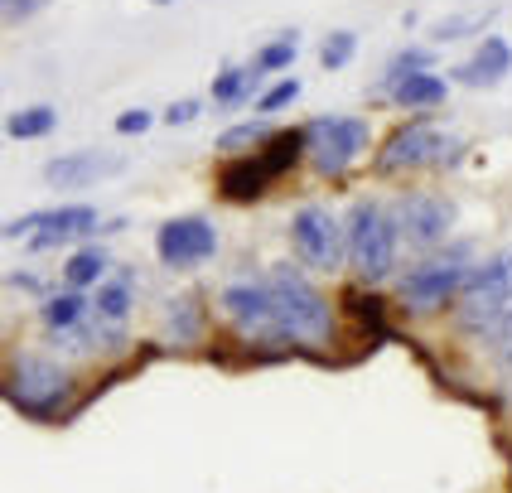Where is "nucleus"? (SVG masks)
I'll use <instances>...</instances> for the list:
<instances>
[{"instance_id": "1", "label": "nucleus", "mask_w": 512, "mask_h": 493, "mask_svg": "<svg viewBox=\"0 0 512 493\" xmlns=\"http://www.w3.org/2000/svg\"><path fill=\"white\" fill-rule=\"evenodd\" d=\"M271 295V319H276V339H305L324 344L334 334V310L319 290L295 271V266H271V276L261 281Z\"/></svg>"}, {"instance_id": "2", "label": "nucleus", "mask_w": 512, "mask_h": 493, "mask_svg": "<svg viewBox=\"0 0 512 493\" xmlns=\"http://www.w3.org/2000/svg\"><path fill=\"white\" fill-rule=\"evenodd\" d=\"M397 218L392 208H382L377 199H358L348 208V223H343V252L353 261L358 276L368 281H382L392 266H397Z\"/></svg>"}, {"instance_id": "3", "label": "nucleus", "mask_w": 512, "mask_h": 493, "mask_svg": "<svg viewBox=\"0 0 512 493\" xmlns=\"http://www.w3.org/2000/svg\"><path fill=\"white\" fill-rule=\"evenodd\" d=\"M5 397L20 406L25 416H58L68 397H73V373L54 363V358H39V353H20L10 368H5Z\"/></svg>"}, {"instance_id": "4", "label": "nucleus", "mask_w": 512, "mask_h": 493, "mask_svg": "<svg viewBox=\"0 0 512 493\" xmlns=\"http://www.w3.org/2000/svg\"><path fill=\"white\" fill-rule=\"evenodd\" d=\"M459 329L469 334H493L498 319L512 310V252L488 257L484 266H474L459 286Z\"/></svg>"}, {"instance_id": "5", "label": "nucleus", "mask_w": 512, "mask_h": 493, "mask_svg": "<svg viewBox=\"0 0 512 493\" xmlns=\"http://www.w3.org/2000/svg\"><path fill=\"white\" fill-rule=\"evenodd\" d=\"M469 271H474V266H469V247H450V252H440V257L416 261L397 281L401 305H406V310H440V305H450L459 295Z\"/></svg>"}, {"instance_id": "6", "label": "nucleus", "mask_w": 512, "mask_h": 493, "mask_svg": "<svg viewBox=\"0 0 512 493\" xmlns=\"http://www.w3.org/2000/svg\"><path fill=\"white\" fill-rule=\"evenodd\" d=\"M464 145L455 136H445L440 126L430 121H411L387 136V145L377 150V170L382 174H401V170H440V165H455Z\"/></svg>"}, {"instance_id": "7", "label": "nucleus", "mask_w": 512, "mask_h": 493, "mask_svg": "<svg viewBox=\"0 0 512 493\" xmlns=\"http://www.w3.org/2000/svg\"><path fill=\"white\" fill-rule=\"evenodd\" d=\"M368 150V121L363 116H314L305 126V155L319 174H343Z\"/></svg>"}, {"instance_id": "8", "label": "nucleus", "mask_w": 512, "mask_h": 493, "mask_svg": "<svg viewBox=\"0 0 512 493\" xmlns=\"http://www.w3.org/2000/svg\"><path fill=\"white\" fill-rule=\"evenodd\" d=\"M290 247L295 257L314 266V271H339L343 261V223L324 208V203H305L290 218Z\"/></svg>"}, {"instance_id": "9", "label": "nucleus", "mask_w": 512, "mask_h": 493, "mask_svg": "<svg viewBox=\"0 0 512 493\" xmlns=\"http://www.w3.org/2000/svg\"><path fill=\"white\" fill-rule=\"evenodd\" d=\"M392 218H397V232L406 242L440 247L450 237V228H455V203L445 199V194H406Z\"/></svg>"}, {"instance_id": "10", "label": "nucleus", "mask_w": 512, "mask_h": 493, "mask_svg": "<svg viewBox=\"0 0 512 493\" xmlns=\"http://www.w3.org/2000/svg\"><path fill=\"white\" fill-rule=\"evenodd\" d=\"M155 252H160L165 266L189 271V266H199V261L218 252V228L208 218H170L165 228L155 232Z\"/></svg>"}, {"instance_id": "11", "label": "nucleus", "mask_w": 512, "mask_h": 493, "mask_svg": "<svg viewBox=\"0 0 512 493\" xmlns=\"http://www.w3.org/2000/svg\"><path fill=\"white\" fill-rule=\"evenodd\" d=\"M97 208L92 203H63V208H39L34 213V232H29V247L34 252H54V247H68L78 237H92L97 232Z\"/></svg>"}, {"instance_id": "12", "label": "nucleus", "mask_w": 512, "mask_h": 493, "mask_svg": "<svg viewBox=\"0 0 512 493\" xmlns=\"http://www.w3.org/2000/svg\"><path fill=\"white\" fill-rule=\"evenodd\" d=\"M121 170H126V160L112 155V150H68V155H58V160L44 165V179L54 189H87V184H97V179Z\"/></svg>"}, {"instance_id": "13", "label": "nucleus", "mask_w": 512, "mask_h": 493, "mask_svg": "<svg viewBox=\"0 0 512 493\" xmlns=\"http://www.w3.org/2000/svg\"><path fill=\"white\" fill-rule=\"evenodd\" d=\"M223 315H228L242 334H276L271 295H266L261 281H232V286H223Z\"/></svg>"}, {"instance_id": "14", "label": "nucleus", "mask_w": 512, "mask_h": 493, "mask_svg": "<svg viewBox=\"0 0 512 493\" xmlns=\"http://www.w3.org/2000/svg\"><path fill=\"white\" fill-rule=\"evenodd\" d=\"M508 73H512V44L503 39V34H488L484 44H479V49L455 68V83H464V87H498Z\"/></svg>"}, {"instance_id": "15", "label": "nucleus", "mask_w": 512, "mask_h": 493, "mask_svg": "<svg viewBox=\"0 0 512 493\" xmlns=\"http://www.w3.org/2000/svg\"><path fill=\"white\" fill-rule=\"evenodd\" d=\"M266 189H271V179L256 165V155H232L228 165H223V174H218V194L228 203H252Z\"/></svg>"}, {"instance_id": "16", "label": "nucleus", "mask_w": 512, "mask_h": 493, "mask_svg": "<svg viewBox=\"0 0 512 493\" xmlns=\"http://www.w3.org/2000/svg\"><path fill=\"white\" fill-rule=\"evenodd\" d=\"M87 305H92V324H97V329L121 334V324H126L131 305H136V295H131V276H121V281H102L97 295H92Z\"/></svg>"}, {"instance_id": "17", "label": "nucleus", "mask_w": 512, "mask_h": 493, "mask_svg": "<svg viewBox=\"0 0 512 493\" xmlns=\"http://www.w3.org/2000/svg\"><path fill=\"white\" fill-rule=\"evenodd\" d=\"M87 315H92V305H87L83 290H58V295H49L44 305H39V319H44V329L49 334H68V329H78V324H87Z\"/></svg>"}, {"instance_id": "18", "label": "nucleus", "mask_w": 512, "mask_h": 493, "mask_svg": "<svg viewBox=\"0 0 512 493\" xmlns=\"http://www.w3.org/2000/svg\"><path fill=\"white\" fill-rule=\"evenodd\" d=\"M300 155H305V131H271V141L256 150V165L266 170V179H281Z\"/></svg>"}, {"instance_id": "19", "label": "nucleus", "mask_w": 512, "mask_h": 493, "mask_svg": "<svg viewBox=\"0 0 512 493\" xmlns=\"http://www.w3.org/2000/svg\"><path fill=\"white\" fill-rule=\"evenodd\" d=\"M445 78L440 73H416V78H406V83H397L387 97L397 102V107H411V112H421V107H440L445 102Z\"/></svg>"}, {"instance_id": "20", "label": "nucleus", "mask_w": 512, "mask_h": 493, "mask_svg": "<svg viewBox=\"0 0 512 493\" xmlns=\"http://www.w3.org/2000/svg\"><path fill=\"white\" fill-rule=\"evenodd\" d=\"M102 276H107V252H102V247H83V252H73L68 266H63V286L68 290L102 286Z\"/></svg>"}, {"instance_id": "21", "label": "nucleus", "mask_w": 512, "mask_h": 493, "mask_svg": "<svg viewBox=\"0 0 512 493\" xmlns=\"http://www.w3.org/2000/svg\"><path fill=\"white\" fill-rule=\"evenodd\" d=\"M295 54H300V39H295V29H285L281 39H271V44H261L252 58V73L261 78V73H285L290 63H295Z\"/></svg>"}, {"instance_id": "22", "label": "nucleus", "mask_w": 512, "mask_h": 493, "mask_svg": "<svg viewBox=\"0 0 512 493\" xmlns=\"http://www.w3.org/2000/svg\"><path fill=\"white\" fill-rule=\"evenodd\" d=\"M58 126V112L54 107H25V112H10V121H5V131L15 136V141H39V136H49Z\"/></svg>"}, {"instance_id": "23", "label": "nucleus", "mask_w": 512, "mask_h": 493, "mask_svg": "<svg viewBox=\"0 0 512 493\" xmlns=\"http://www.w3.org/2000/svg\"><path fill=\"white\" fill-rule=\"evenodd\" d=\"M252 92H256L252 68H223V73L213 78V102H218V107H242Z\"/></svg>"}, {"instance_id": "24", "label": "nucleus", "mask_w": 512, "mask_h": 493, "mask_svg": "<svg viewBox=\"0 0 512 493\" xmlns=\"http://www.w3.org/2000/svg\"><path fill=\"white\" fill-rule=\"evenodd\" d=\"M416 73H430V49H401V54L392 58V63H387V73H382L377 92H392L397 83L416 78Z\"/></svg>"}, {"instance_id": "25", "label": "nucleus", "mask_w": 512, "mask_h": 493, "mask_svg": "<svg viewBox=\"0 0 512 493\" xmlns=\"http://www.w3.org/2000/svg\"><path fill=\"white\" fill-rule=\"evenodd\" d=\"M498 15V5H484V10H469V15H450V20H440L435 25V39L440 44H450V39H464V34H474V29H484L488 20Z\"/></svg>"}, {"instance_id": "26", "label": "nucleus", "mask_w": 512, "mask_h": 493, "mask_svg": "<svg viewBox=\"0 0 512 493\" xmlns=\"http://www.w3.org/2000/svg\"><path fill=\"white\" fill-rule=\"evenodd\" d=\"M170 329H174V339H179V344H189V339L203 329V310H199V300H194V295H179V300L170 305Z\"/></svg>"}, {"instance_id": "27", "label": "nucleus", "mask_w": 512, "mask_h": 493, "mask_svg": "<svg viewBox=\"0 0 512 493\" xmlns=\"http://www.w3.org/2000/svg\"><path fill=\"white\" fill-rule=\"evenodd\" d=\"M271 141V121H242V126H228L218 136V150H247V145H266Z\"/></svg>"}, {"instance_id": "28", "label": "nucleus", "mask_w": 512, "mask_h": 493, "mask_svg": "<svg viewBox=\"0 0 512 493\" xmlns=\"http://www.w3.org/2000/svg\"><path fill=\"white\" fill-rule=\"evenodd\" d=\"M353 54H358V34H353V29H334V34L324 39V49H319V63H324V68H343Z\"/></svg>"}, {"instance_id": "29", "label": "nucleus", "mask_w": 512, "mask_h": 493, "mask_svg": "<svg viewBox=\"0 0 512 493\" xmlns=\"http://www.w3.org/2000/svg\"><path fill=\"white\" fill-rule=\"evenodd\" d=\"M295 97H300V83H295V78H281L276 87H266V92L256 97V112L271 116V112H281V107H290Z\"/></svg>"}, {"instance_id": "30", "label": "nucleus", "mask_w": 512, "mask_h": 493, "mask_svg": "<svg viewBox=\"0 0 512 493\" xmlns=\"http://www.w3.org/2000/svg\"><path fill=\"white\" fill-rule=\"evenodd\" d=\"M488 344H493V358H498L503 368H512V310L498 319V329L488 334Z\"/></svg>"}, {"instance_id": "31", "label": "nucleus", "mask_w": 512, "mask_h": 493, "mask_svg": "<svg viewBox=\"0 0 512 493\" xmlns=\"http://www.w3.org/2000/svg\"><path fill=\"white\" fill-rule=\"evenodd\" d=\"M49 0H0V20H10V25H20L29 15H39Z\"/></svg>"}, {"instance_id": "32", "label": "nucleus", "mask_w": 512, "mask_h": 493, "mask_svg": "<svg viewBox=\"0 0 512 493\" xmlns=\"http://www.w3.org/2000/svg\"><path fill=\"white\" fill-rule=\"evenodd\" d=\"M150 121H155V112H145V107H131V112L116 116V131H121V136H141V131H150Z\"/></svg>"}, {"instance_id": "33", "label": "nucleus", "mask_w": 512, "mask_h": 493, "mask_svg": "<svg viewBox=\"0 0 512 493\" xmlns=\"http://www.w3.org/2000/svg\"><path fill=\"white\" fill-rule=\"evenodd\" d=\"M199 112H203L199 102H194V97H184V102H170V107H165V121H170V126H189Z\"/></svg>"}, {"instance_id": "34", "label": "nucleus", "mask_w": 512, "mask_h": 493, "mask_svg": "<svg viewBox=\"0 0 512 493\" xmlns=\"http://www.w3.org/2000/svg\"><path fill=\"white\" fill-rule=\"evenodd\" d=\"M155 5H174V0H155Z\"/></svg>"}]
</instances>
